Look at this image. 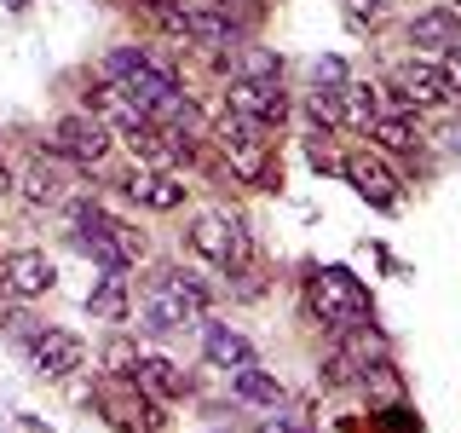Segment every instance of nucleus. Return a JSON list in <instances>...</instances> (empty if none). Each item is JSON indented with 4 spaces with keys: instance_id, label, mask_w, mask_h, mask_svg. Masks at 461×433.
Listing matches in <instances>:
<instances>
[{
    "instance_id": "26",
    "label": "nucleus",
    "mask_w": 461,
    "mask_h": 433,
    "mask_svg": "<svg viewBox=\"0 0 461 433\" xmlns=\"http://www.w3.org/2000/svg\"><path fill=\"white\" fill-rule=\"evenodd\" d=\"M104 364H110L115 375H133V364H139V346H133V341H110V346H104Z\"/></svg>"
},
{
    "instance_id": "3",
    "label": "nucleus",
    "mask_w": 461,
    "mask_h": 433,
    "mask_svg": "<svg viewBox=\"0 0 461 433\" xmlns=\"http://www.w3.org/2000/svg\"><path fill=\"white\" fill-rule=\"evenodd\" d=\"M306 300H312V312L323 318L329 329H357L369 318V289L352 278V272H340V266H323V272H312V283H306Z\"/></svg>"
},
{
    "instance_id": "23",
    "label": "nucleus",
    "mask_w": 461,
    "mask_h": 433,
    "mask_svg": "<svg viewBox=\"0 0 461 433\" xmlns=\"http://www.w3.org/2000/svg\"><path fill=\"white\" fill-rule=\"evenodd\" d=\"M317 375H323V387H346V382H357V358L352 353H329Z\"/></svg>"
},
{
    "instance_id": "5",
    "label": "nucleus",
    "mask_w": 461,
    "mask_h": 433,
    "mask_svg": "<svg viewBox=\"0 0 461 433\" xmlns=\"http://www.w3.org/2000/svg\"><path fill=\"white\" fill-rule=\"evenodd\" d=\"M191 249L202 260H213L220 272H249L254 266V237L242 220H225V214H202L191 226Z\"/></svg>"
},
{
    "instance_id": "7",
    "label": "nucleus",
    "mask_w": 461,
    "mask_h": 433,
    "mask_svg": "<svg viewBox=\"0 0 461 433\" xmlns=\"http://www.w3.org/2000/svg\"><path fill=\"white\" fill-rule=\"evenodd\" d=\"M340 173L352 180V191L364 197V202H375V208H393V202H398V173L386 168L381 151H352L340 162Z\"/></svg>"
},
{
    "instance_id": "6",
    "label": "nucleus",
    "mask_w": 461,
    "mask_h": 433,
    "mask_svg": "<svg viewBox=\"0 0 461 433\" xmlns=\"http://www.w3.org/2000/svg\"><path fill=\"white\" fill-rule=\"evenodd\" d=\"M98 410H104L110 428H122V433H156L162 428V404L144 393V387H133V382L104 387V393H98Z\"/></svg>"
},
{
    "instance_id": "21",
    "label": "nucleus",
    "mask_w": 461,
    "mask_h": 433,
    "mask_svg": "<svg viewBox=\"0 0 461 433\" xmlns=\"http://www.w3.org/2000/svg\"><path fill=\"white\" fill-rule=\"evenodd\" d=\"M369 139L381 144V151H393V156H403V151H415V144H421V134H415L403 115H375V122H369Z\"/></svg>"
},
{
    "instance_id": "31",
    "label": "nucleus",
    "mask_w": 461,
    "mask_h": 433,
    "mask_svg": "<svg viewBox=\"0 0 461 433\" xmlns=\"http://www.w3.org/2000/svg\"><path fill=\"white\" fill-rule=\"evenodd\" d=\"M6 185H12V173H6V162H0V191H6Z\"/></svg>"
},
{
    "instance_id": "1",
    "label": "nucleus",
    "mask_w": 461,
    "mask_h": 433,
    "mask_svg": "<svg viewBox=\"0 0 461 433\" xmlns=\"http://www.w3.org/2000/svg\"><path fill=\"white\" fill-rule=\"evenodd\" d=\"M208 312V289H202L191 272H162V278H150L139 300V329H150V336H173V329L196 324V318Z\"/></svg>"
},
{
    "instance_id": "10",
    "label": "nucleus",
    "mask_w": 461,
    "mask_h": 433,
    "mask_svg": "<svg viewBox=\"0 0 461 433\" xmlns=\"http://www.w3.org/2000/svg\"><path fill=\"white\" fill-rule=\"evenodd\" d=\"M29 364H35L41 375H76L86 364V341L81 336H69V329H41L35 341H29Z\"/></svg>"
},
{
    "instance_id": "16",
    "label": "nucleus",
    "mask_w": 461,
    "mask_h": 433,
    "mask_svg": "<svg viewBox=\"0 0 461 433\" xmlns=\"http://www.w3.org/2000/svg\"><path fill=\"white\" fill-rule=\"evenodd\" d=\"M202 353H208V364H220V370H242V364H254V346L242 341L230 324H202Z\"/></svg>"
},
{
    "instance_id": "27",
    "label": "nucleus",
    "mask_w": 461,
    "mask_h": 433,
    "mask_svg": "<svg viewBox=\"0 0 461 433\" xmlns=\"http://www.w3.org/2000/svg\"><path fill=\"white\" fill-rule=\"evenodd\" d=\"M386 6H393V0H346V18L364 29V23H381V18H386Z\"/></svg>"
},
{
    "instance_id": "30",
    "label": "nucleus",
    "mask_w": 461,
    "mask_h": 433,
    "mask_svg": "<svg viewBox=\"0 0 461 433\" xmlns=\"http://www.w3.org/2000/svg\"><path fill=\"white\" fill-rule=\"evenodd\" d=\"M450 151H461V127H450Z\"/></svg>"
},
{
    "instance_id": "18",
    "label": "nucleus",
    "mask_w": 461,
    "mask_h": 433,
    "mask_svg": "<svg viewBox=\"0 0 461 433\" xmlns=\"http://www.w3.org/2000/svg\"><path fill=\"white\" fill-rule=\"evenodd\" d=\"M86 312L93 318H104V324H122L127 312H133V300H127V278H122V266L104 272V283L86 295Z\"/></svg>"
},
{
    "instance_id": "4",
    "label": "nucleus",
    "mask_w": 461,
    "mask_h": 433,
    "mask_svg": "<svg viewBox=\"0 0 461 433\" xmlns=\"http://www.w3.org/2000/svg\"><path fill=\"white\" fill-rule=\"evenodd\" d=\"M110 81L122 87V93L133 98V105H139L144 115H156V110H162L173 93H179L167 69H156V64H150V58H144L139 47H122V52H110Z\"/></svg>"
},
{
    "instance_id": "8",
    "label": "nucleus",
    "mask_w": 461,
    "mask_h": 433,
    "mask_svg": "<svg viewBox=\"0 0 461 433\" xmlns=\"http://www.w3.org/2000/svg\"><path fill=\"white\" fill-rule=\"evenodd\" d=\"M225 105L237 110V115H249L254 127H283L288 122V98H283V87L277 81H230V93H225Z\"/></svg>"
},
{
    "instance_id": "19",
    "label": "nucleus",
    "mask_w": 461,
    "mask_h": 433,
    "mask_svg": "<svg viewBox=\"0 0 461 433\" xmlns=\"http://www.w3.org/2000/svg\"><path fill=\"white\" fill-rule=\"evenodd\" d=\"M18 197L29 202V208H52V202H64V173H58L52 162H29Z\"/></svg>"
},
{
    "instance_id": "24",
    "label": "nucleus",
    "mask_w": 461,
    "mask_h": 433,
    "mask_svg": "<svg viewBox=\"0 0 461 433\" xmlns=\"http://www.w3.org/2000/svg\"><path fill=\"white\" fill-rule=\"evenodd\" d=\"M277 58H271V52H249V58H242V81H277Z\"/></svg>"
},
{
    "instance_id": "12",
    "label": "nucleus",
    "mask_w": 461,
    "mask_h": 433,
    "mask_svg": "<svg viewBox=\"0 0 461 433\" xmlns=\"http://www.w3.org/2000/svg\"><path fill=\"white\" fill-rule=\"evenodd\" d=\"M393 87H398L403 105H444V98H450V81H444V69H438V64H421V58L398 64Z\"/></svg>"
},
{
    "instance_id": "11",
    "label": "nucleus",
    "mask_w": 461,
    "mask_h": 433,
    "mask_svg": "<svg viewBox=\"0 0 461 433\" xmlns=\"http://www.w3.org/2000/svg\"><path fill=\"white\" fill-rule=\"evenodd\" d=\"M58 151L69 156V162H104V151H110V127L98 122V115H64L58 122Z\"/></svg>"
},
{
    "instance_id": "22",
    "label": "nucleus",
    "mask_w": 461,
    "mask_h": 433,
    "mask_svg": "<svg viewBox=\"0 0 461 433\" xmlns=\"http://www.w3.org/2000/svg\"><path fill=\"white\" fill-rule=\"evenodd\" d=\"M237 393H242V399H254V404H283V387L271 382L266 370H254V364H242V370H237Z\"/></svg>"
},
{
    "instance_id": "17",
    "label": "nucleus",
    "mask_w": 461,
    "mask_h": 433,
    "mask_svg": "<svg viewBox=\"0 0 461 433\" xmlns=\"http://www.w3.org/2000/svg\"><path fill=\"white\" fill-rule=\"evenodd\" d=\"M335 110H340V127H364L369 134V122L381 110H375V87L369 81H340L335 87Z\"/></svg>"
},
{
    "instance_id": "25",
    "label": "nucleus",
    "mask_w": 461,
    "mask_h": 433,
    "mask_svg": "<svg viewBox=\"0 0 461 433\" xmlns=\"http://www.w3.org/2000/svg\"><path fill=\"white\" fill-rule=\"evenodd\" d=\"M306 110L317 115L323 127H340V110H335V87H317V93L306 98Z\"/></svg>"
},
{
    "instance_id": "15",
    "label": "nucleus",
    "mask_w": 461,
    "mask_h": 433,
    "mask_svg": "<svg viewBox=\"0 0 461 433\" xmlns=\"http://www.w3.org/2000/svg\"><path fill=\"white\" fill-rule=\"evenodd\" d=\"M461 41V6H432L410 23V47H456Z\"/></svg>"
},
{
    "instance_id": "28",
    "label": "nucleus",
    "mask_w": 461,
    "mask_h": 433,
    "mask_svg": "<svg viewBox=\"0 0 461 433\" xmlns=\"http://www.w3.org/2000/svg\"><path fill=\"white\" fill-rule=\"evenodd\" d=\"M444 81H450V93H461V41H456V47H444Z\"/></svg>"
},
{
    "instance_id": "2",
    "label": "nucleus",
    "mask_w": 461,
    "mask_h": 433,
    "mask_svg": "<svg viewBox=\"0 0 461 433\" xmlns=\"http://www.w3.org/2000/svg\"><path fill=\"white\" fill-rule=\"evenodd\" d=\"M213 139H220V151H225V162L237 180H249V185H266L271 191V180H277V168H271V151H266V139H259V127L249 122V115H237V110H220L213 115Z\"/></svg>"
},
{
    "instance_id": "13",
    "label": "nucleus",
    "mask_w": 461,
    "mask_h": 433,
    "mask_svg": "<svg viewBox=\"0 0 461 433\" xmlns=\"http://www.w3.org/2000/svg\"><path fill=\"white\" fill-rule=\"evenodd\" d=\"M122 191L133 197V202H144V208H156V214H167V208H179V202H185V185L173 180V173H150V168L127 173Z\"/></svg>"
},
{
    "instance_id": "29",
    "label": "nucleus",
    "mask_w": 461,
    "mask_h": 433,
    "mask_svg": "<svg viewBox=\"0 0 461 433\" xmlns=\"http://www.w3.org/2000/svg\"><path fill=\"white\" fill-rule=\"evenodd\" d=\"M254 433H300V428H288V422H259Z\"/></svg>"
},
{
    "instance_id": "9",
    "label": "nucleus",
    "mask_w": 461,
    "mask_h": 433,
    "mask_svg": "<svg viewBox=\"0 0 461 433\" xmlns=\"http://www.w3.org/2000/svg\"><path fill=\"white\" fill-rule=\"evenodd\" d=\"M52 283H58V266L41 249H18V254L0 260V289H6V295H18V300L47 295Z\"/></svg>"
},
{
    "instance_id": "32",
    "label": "nucleus",
    "mask_w": 461,
    "mask_h": 433,
    "mask_svg": "<svg viewBox=\"0 0 461 433\" xmlns=\"http://www.w3.org/2000/svg\"><path fill=\"white\" fill-rule=\"evenodd\" d=\"M12 6H29V0H12Z\"/></svg>"
},
{
    "instance_id": "20",
    "label": "nucleus",
    "mask_w": 461,
    "mask_h": 433,
    "mask_svg": "<svg viewBox=\"0 0 461 433\" xmlns=\"http://www.w3.org/2000/svg\"><path fill=\"white\" fill-rule=\"evenodd\" d=\"M185 41H196V47H237V23L225 12H185Z\"/></svg>"
},
{
    "instance_id": "14",
    "label": "nucleus",
    "mask_w": 461,
    "mask_h": 433,
    "mask_svg": "<svg viewBox=\"0 0 461 433\" xmlns=\"http://www.w3.org/2000/svg\"><path fill=\"white\" fill-rule=\"evenodd\" d=\"M127 382L144 387L150 399H179L185 387H191V382L179 375V364H173V358H156V353H139V364H133V375H127Z\"/></svg>"
}]
</instances>
